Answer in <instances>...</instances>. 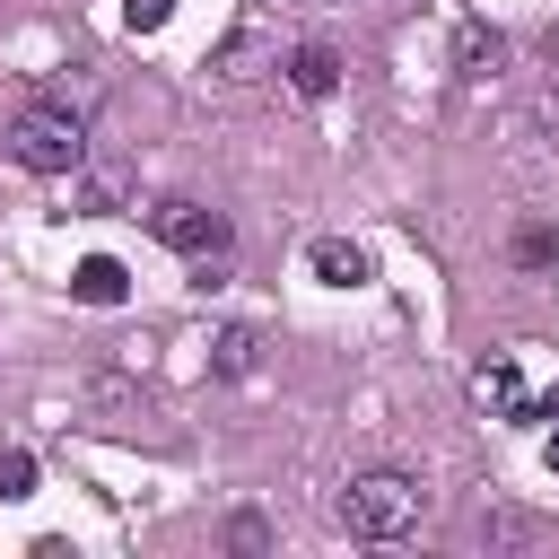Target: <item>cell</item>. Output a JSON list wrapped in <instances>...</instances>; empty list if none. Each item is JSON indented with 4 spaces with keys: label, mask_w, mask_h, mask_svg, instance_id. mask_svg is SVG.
<instances>
[{
    "label": "cell",
    "mask_w": 559,
    "mask_h": 559,
    "mask_svg": "<svg viewBox=\"0 0 559 559\" xmlns=\"http://www.w3.org/2000/svg\"><path fill=\"white\" fill-rule=\"evenodd\" d=\"M9 157H17L26 175H79V166H87V122H79V105H61V96L26 105V114L9 122Z\"/></svg>",
    "instance_id": "cell-1"
},
{
    "label": "cell",
    "mask_w": 559,
    "mask_h": 559,
    "mask_svg": "<svg viewBox=\"0 0 559 559\" xmlns=\"http://www.w3.org/2000/svg\"><path fill=\"white\" fill-rule=\"evenodd\" d=\"M419 489L402 480V472H358L349 489H341V524L358 533V542H402L411 524H419Z\"/></svg>",
    "instance_id": "cell-2"
},
{
    "label": "cell",
    "mask_w": 559,
    "mask_h": 559,
    "mask_svg": "<svg viewBox=\"0 0 559 559\" xmlns=\"http://www.w3.org/2000/svg\"><path fill=\"white\" fill-rule=\"evenodd\" d=\"M157 245H175V253H227V218L218 210H201V201H166L157 210Z\"/></svg>",
    "instance_id": "cell-3"
},
{
    "label": "cell",
    "mask_w": 559,
    "mask_h": 559,
    "mask_svg": "<svg viewBox=\"0 0 559 559\" xmlns=\"http://www.w3.org/2000/svg\"><path fill=\"white\" fill-rule=\"evenodd\" d=\"M480 402H489L498 419H542V402L524 393V367H515V358H498V367H480Z\"/></svg>",
    "instance_id": "cell-4"
},
{
    "label": "cell",
    "mask_w": 559,
    "mask_h": 559,
    "mask_svg": "<svg viewBox=\"0 0 559 559\" xmlns=\"http://www.w3.org/2000/svg\"><path fill=\"white\" fill-rule=\"evenodd\" d=\"M288 87H297V96H332V87H341V52H332V44H297V52H288Z\"/></svg>",
    "instance_id": "cell-5"
},
{
    "label": "cell",
    "mask_w": 559,
    "mask_h": 559,
    "mask_svg": "<svg viewBox=\"0 0 559 559\" xmlns=\"http://www.w3.org/2000/svg\"><path fill=\"white\" fill-rule=\"evenodd\" d=\"M306 262H314V280H323V288H358V280H367V253H358L349 236H314V253H306Z\"/></svg>",
    "instance_id": "cell-6"
},
{
    "label": "cell",
    "mask_w": 559,
    "mask_h": 559,
    "mask_svg": "<svg viewBox=\"0 0 559 559\" xmlns=\"http://www.w3.org/2000/svg\"><path fill=\"white\" fill-rule=\"evenodd\" d=\"M122 288H131V280H122V262H114V253H96V262H79V271H70V297H79V306H122Z\"/></svg>",
    "instance_id": "cell-7"
},
{
    "label": "cell",
    "mask_w": 559,
    "mask_h": 559,
    "mask_svg": "<svg viewBox=\"0 0 559 559\" xmlns=\"http://www.w3.org/2000/svg\"><path fill=\"white\" fill-rule=\"evenodd\" d=\"M70 183H79V192H70V201H79V218H105V210H122V166H96V175L79 166Z\"/></svg>",
    "instance_id": "cell-8"
},
{
    "label": "cell",
    "mask_w": 559,
    "mask_h": 559,
    "mask_svg": "<svg viewBox=\"0 0 559 559\" xmlns=\"http://www.w3.org/2000/svg\"><path fill=\"white\" fill-rule=\"evenodd\" d=\"M262 52H271V44L245 26V35H227V44H218V61H210V70H218V79H253V70H262Z\"/></svg>",
    "instance_id": "cell-9"
},
{
    "label": "cell",
    "mask_w": 559,
    "mask_h": 559,
    "mask_svg": "<svg viewBox=\"0 0 559 559\" xmlns=\"http://www.w3.org/2000/svg\"><path fill=\"white\" fill-rule=\"evenodd\" d=\"M480 542H489V550H524V542H533V515H524V507H489V515H480Z\"/></svg>",
    "instance_id": "cell-10"
},
{
    "label": "cell",
    "mask_w": 559,
    "mask_h": 559,
    "mask_svg": "<svg viewBox=\"0 0 559 559\" xmlns=\"http://www.w3.org/2000/svg\"><path fill=\"white\" fill-rule=\"evenodd\" d=\"M454 61H463L472 79H480V70H498V35H489V26H463V35H454Z\"/></svg>",
    "instance_id": "cell-11"
},
{
    "label": "cell",
    "mask_w": 559,
    "mask_h": 559,
    "mask_svg": "<svg viewBox=\"0 0 559 559\" xmlns=\"http://www.w3.org/2000/svg\"><path fill=\"white\" fill-rule=\"evenodd\" d=\"M550 253H559V236H550V227H515V262H524V271H542Z\"/></svg>",
    "instance_id": "cell-12"
},
{
    "label": "cell",
    "mask_w": 559,
    "mask_h": 559,
    "mask_svg": "<svg viewBox=\"0 0 559 559\" xmlns=\"http://www.w3.org/2000/svg\"><path fill=\"white\" fill-rule=\"evenodd\" d=\"M35 489V454H0V507Z\"/></svg>",
    "instance_id": "cell-13"
},
{
    "label": "cell",
    "mask_w": 559,
    "mask_h": 559,
    "mask_svg": "<svg viewBox=\"0 0 559 559\" xmlns=\"http://www.w3.org/2000/svg\"><path fill=\"white\" fill-rule=\"evenodd\" d=\"M253 367V332H218V376H245Z\"/></svg>",
    "instance_id": "cell-14"
},
{
    "label": "cell",
    "mask_w": 559,
    "mask_h": 559,
    "mask_svg": "<svg viewBox=\"0 0 559 559\" xmlns=\"http://www.w3.org/2000/svg\"><path fill=\"white\" fill-rule=\"evenodd\" d=\"M122 17H131V35H148V26L175 17V0H122Z\"/></svg>",
    "instance_id": "cell-15"
},
{
    "label": "cell",
    "mask_w": 559,
    "mask_h": 559,
    "mask_svg": "<svg viewBox=\"0 0 559 559\" xmlns=\"http://www.w3.org/2000/svg\"><path fill=\"white\" fill-rule=\"evenodd\" d=\"M542 454H550V472H559V428H550V445H542Z\"/></svg>",
    "instance_id": "cell-16"
}]
</instances>
